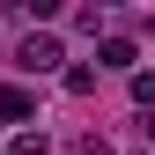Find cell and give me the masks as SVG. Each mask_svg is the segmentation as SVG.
Instances as JSON below:
<instances>
[{
    "label": "cell",
    "instance_id": "cell-6",
    "mask_svg": "<svg viewBox=\"0 0 155 155\" xmlns=\"http://www.w3.org/2000/svg\"><path fill=\"white\" fill-rule=\"evenodd\" d=\"M8 155H45V140H30V133H22V140H15Z\"/></svg>",
    "mask_w": 155,
    "mask_h": 155
},
{
    "label": "cell",
    "instance_id": "cell-2",
    "mask_svg": "<svg viewBox=\"0 0 155 155\" xmlns=\"http://www.w3.org/2000/svg\"><path fill=\"white\" fill-rule=\"evenodd\" d=\"M0 118H15V126L37 118V96H30V89H0Z\"/></svg>",
    "mask_w": 155,
    "mask_h": 155
},
{
    "label": "cell",
    "instance_id": "cell-1",
    "mask_svg": "<svg viewBox=\"0 0 155 155\" xmlns=\"http://www.w3.org/2000/svg\"><path fill=\"white\" fill-rule=\"evenodd\" d=\"M15 67H22V74H52V67H59V37H22Z\"/></svg>",
    "mask_w": 155,
    "mask_h": 155
},
{
    "label": "cell",
    "instance_id": "cell-4",
    "mask_svg": "<svg viewBox=\"0 0 155 155\" xmlns=\"http://www.w3.org/2000/svg\"><path fill=\"white\" fill-rule=\"evenodd\" d=\"M22 8H30V15H45V22H52V15H59L67 0H22Z\"/></svg>",
    "mask_w": 155,
    "mask_h": 155
},
{
    "label": "cell",
    "instance_id": "cell-3",
    "mask_svg": "<svg viewBox=\"0 0 155 155\" xmlns=\"http://www.w3.org/2000/svg\"><path fill=\"white\" fill-rule=\"evenodd\" d=\"M96 67H111V74H133V45H126V37H111V45H104V59H96Z\"/></svg>",
    "mask_w": 155,
    "mask_h": 155
},
{
    "label": "cell",
    "instance_id": "cell-5",
    "mask_svg": "<svg viewBox=\"0 0 155 155\" xmlns=\"http://www.w3.org/2000/svg\"><path fill=\"white\" fill-rule=\"evenodd\" d=\"M133 96H140V104H155V74H133Z\"/></svg>",
    "mask_w": 155,
    "mask_h": 155
}]
</instances>
